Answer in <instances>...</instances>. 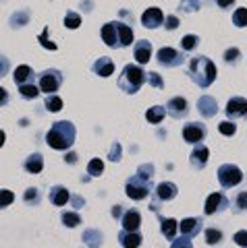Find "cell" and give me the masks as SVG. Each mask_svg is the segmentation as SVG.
I'll return each instance as SVG.
<instances>
[{
    "label": "cell",
    "instance_id": "obj_1",
    "mask_svg": "<svg viewBox=\"0 0 247 248\" xmlns=\"http://www.w3.org/2000/svg\"><path fill=\"white\" fill-rule=\"evenodd\" d=\"M46 143H48L52 149H58V151L69 149V147L75 143V126H73V122H69V120L54 122L50 126V130L46 133Z\"/></svg>",
    "mask_w": 247,
    "mask_h": 248
},
{
    "label": "cell",
    "instance_id": "obj_2",
    "mask_svg": "<svg viewBox=\"0 0 247 248\" xmlns=\"http://www.w3.org/2000/svg\"><path fill=\"white\" fill-rule=\"evenodd\" d=\"M189 75H191V79H194L195 85H199V87L206 89L216 81L218 71H216V64L210 58L195 56V58H191V62H189Z\"/></svg>",
    "mask_w": 247,
    "mask_h": 248
},
{
    "label": "cell",
    "instance_id": "obj_3",
    "mask_svg": "<svg viewBox=\"0 0 247 248\" xmlns=\"http://www.w3.org/2000/svg\"><path fill=\"white\" fill-rule=\"evenodd\" d=\"M145 81V73L141 71V66L137 64H127L123 68V75L119 79V87L125 91V93H137L140 87Z\"/></svg>",
    "mask_w": 247,
    "mask_h": 248
},
{
    "label": "cell",
    "instance_id": "obj_4",
    "mask_svg": "<svg viewBox=\"0 0 247 248\" xmlns=\"http://www.w3.org/2000/svg\"><path fill=\"white\" fill-rule=\"evenodd\" d=\"M125 190H127V197L129 199H133V201H141L150 195V190H152V180H145V178L141 176H133V178H129L127 180V186H125Z\"/></svg>",
    "mask_w": 247,
    "mask_h": 248
},
{
    "label": "cell",
    "instance_id": "obj_5",
    "mask_svg": "<svg viewBox=\"0 0 247 248\" xmlns=\"http://www.w3.org/2000/svg\"><path fill=\"white\" fill-rule=\"evenodd\" d=\"M60 83H63V73L56 71V68H48V71L40 73V83H37V87H40V91L52 95L54 91H58Z\"/></svg>",
    "mask_w": 247,
    "mask_h": 248
},
{
    "label": "cell",
    "instance_id": "obj_6",
    "mask_svg": "<svg viewBox=\"0 0 247 248\" xmlns=\"http://www.w3.org/2000/svg\"><path fill=\"white\" fill-rule=\"evenodd\" d=\"M241 180H243V172L237 166L225 164L218 168V182L225 186V188H233V186H237Z\"/></svg>",
    "mask_w": 247,
    "mask_h": 248
},
{
    "label": "cell",
    "instance_id": "obj_7",
    "mask_svg": "<svg viewBox=\"0 0 247 248\" xmlns=\"http://www.w3.org/2000/svg\"><path fill=\"white\" fill-rule=\"evenodd\" d=\"M206 124H199V122H189V124H185L183 126V139L187 143H202L204 139H206Z\"/></svg>",
    "mask_w": 247,
    "mask_h": 248
},
{
    "label": "cell",
    "instance_id": "obj_8",
    "mask_svg": "<svg viewBox=\"0 0 247 248\" xmlns=\"http://www.w3.org/2000/svg\"><path fill=\"white\" fill-rule=\"evenodd\" d=\"M156 58L162 66H179L183 64V54L176 52L175 48H160Z\"/></svg>",
    "mask_w": 247,
    "mask_h": 248
},
{
    "label": "cell",
    "instance_id": "obj_9",
    "mask_svg": "<svg viewBox=\"0 0 247 248\" xmlns=\"http://www.w3.org/2000/svg\"><path fill=\"white\" fill-rule=\"evenodd\" d=\"M227 207H229L227 197L222 195V192H212V195L208 197V201H206L204 211H206V215H214V213H218V211H222V209H227Z\"/></svg>",
    "mask_w": 247,
    "mask_h": 248
},
{
    "label": "cell",
    "instance_id": "obj_10",
    "mask_svg": "<svg viewBox=\"0 0 247 248\" xmlns=\"http://www.w3.org/2000/svg\"><path fill=\"white\" fill-rule=\"evenodd\" d=\"M227 116L229 118H243V116H247V99L245 97H233L229 99L227 104Z\"/></svg>",
    "mask_w": 247,
    "mask_h": 248
},
{
    "label": "cell",
    "instance_id": "obj_11",
    "mask_svg": "<svg viewBox=\"0 0 247 248\" xmlns=\"http://www.w3.org/2000/svg\"><path fill=\"white\" fill-rule=\"evenodd\" d=\"M141 23H143V27H148V29H156L164 23V15H162L160 9L152 6V9H148L141 15Z\"/></svg>",
    "mask_w": 247,
    "mask_h": 248
},
{
    "label": "cell",
    "instance_id": "obj_12",
    "mask_svg": "<svg viewBox=\"0 0 247 248\" xmlns=\"http://www.w3.org/2000/svg\"><path fill=\"white\" fill-rule=\"evenodd\" d=\"M121 223H123V230L137 232V230H140V226H141V215H140V211H137V209H129V211H125V213H123Z\"/></svg>",
    "mask_w": 247,
    "mask_h": 248
},
{
    "label": "cell",
    "instance_id": "obj_13",
    "mask_svg": "<svg viewBox=\"0 0 247 248\" xmlns=\"http://www.w3.org/2000/svg\"><path fill=\"white\" fill-rule=\"evenodd\" d=\"M208 155H210V151H208V147L197 143L195 149L191 151V166H194L195 170H204L206 164H208Z\"/></svg>",
    "mask_w": 247,
    "mask_h": 248
},
{
    "label": "cell",
    "instance_id": "obj_14",
    "mask_svg": "<svg viewBox=\"0 0 247 248\" xmlns=\"http://www.w3.org/2000/svg\"><path fill=\"white\" fill-rule=\"evenodd\" d=\"M197 110H199V114H202L204 118H212V116H216V112H218V106H216L214 97L202 95L197 99Z\"/></svg>",
    "mask_w": 247,
    "mask_h": 248
},
{
    "label": "cell",
    "instance_id": "obj_15",
    "mask_svg": "<svg viewBox=\"0 0 247 248\" xmlns=\"http://www.w3.org/2000/svg\"><path fill=\"white\" fill-rule=\"evenodd\" d=\"M164 110L173 116V118H183V116H187V99L183 97H173L171 102L166 104Z\"/></svg>",
    "mask_w": 247,
    "mask_h": 248
},
{
    "label": "cell",
    "instance_id": "obj_16",
    "mask_svg": "<svg viewBox=\"0 0 247 248\" xmlns=\"http://www.w3.org/2000/svg\"><path fill=\"white\" fill-rule=\"evenodd\" d=\"M179 230H181V236L185 238H194L199 234L202 230V219H195V217H189V219H183L179 223Z\"/></svg>",
    "mask_w": 247,
    "mask_h": 248
},
{
    "label": "cell",
    "instance_id": "obj_17",
    "mask_svg": "<svg viewBox=\"0 0 247 248\" xmlns=\"http://www.w3.org/2000/svg\"><path fill=\"white\" fill-rule=\"evenodd\" d=\"M176 192H179L176 184H173V182H160L156 186V190H154V195H156L158 201H173L176 197Z\"/></svg>",
    "mask_w": 247,
    "mask_h": 248
},
{
    "label": "cell",
    "instance_id": "obj_18",
    "mask_svg": "<svg viewBox=\"0 0 247 248\" xmlns=\"http://www.w3.org/2000/svg\"><path fill=\"white\" fill-rule=\"evenodd\" d=\"M119 242L123 248H140L141 246V236L137 232H127L123 230L119 234Z\"/></svg>",
    "mask_w": 247,
    "mask_h": 248
},
{
    "label": "cell",
    "instance_id": "obj_19",
    "mask_svg": "<svg viewBox=\"0 0 247 248\" xmlns=\"http://www.w3.org/2000/svg\"><path fill=\"white\" fill-rule=\"evenodd\" d=\"M152 58V44L148 40H141L135 44V60L140 62V64H145V62H150Z\"/></svg>",
    "mask_w": 247,
    "mask_h": 248
},
{
    "label": "cell",
    "instance_id": "obj_20",
    "mask_svg": "<svg viewBox=\"0 0 247 248\" xmlns=\"http://www.w3.org/2000/svg\"><path fill=\"white\" fill-rule=\"evenodd\" d=\"M48 199H50L52 205L63 207V205H67V201L71 199V195H69V190L65 188V186H54V188H50Z\"/></svg>",
    "mask_w": 247,
    "mask_h": 248
},
{
    "label": "cell",
    "instance_id": "obj_21",
    "mask_svg": "<svg viewBox=\"0 0 247 248\" xmlns=\"http://www.w3.org/2000/svg\"><path fill=\"white\" fill-rule=\"evenodd\" d=\"M91 68H94V73L100 75V77H110L114 73V62L108 56H102V58H98L94 62V66H91Z\"/></svg>",
    "mask_w": 247,
    "mask_h": 248
},
{
    "label": "cell",
    "instance_id": "obj_22",
    "mask_svg": "<svg viewBox=\"0 0 247 248\" xmlns=\"http://www.w3.org/2000/svg\"><path fill=\"white\" fill-rule=\"evenodd\" d=\"M176 230H179V221L176 219H173V217H160V232L164 238L175 240Z\"/></svg>",
    "mask_w": 247,
    "mask_h": 248
},
{
    "label": "cell",
    "instance_id": "obj_23",
    "mask_svg": "<svg viewBox=\"0 0 247 248\" xmlns=\"http://www.w3.org/2000/svg\"><path fill=\"white\" fill-rule=\"evenodd\" d=\"M117 37H119V48H127L133 44V29L125 23H117Z\"/></svg>",
    "mask_w": 247,
    "mask_h": 248
},
{
    "label": "cell",
    "instance_id": "obj_24",
    "mask_svg": "<svg viewBox=\"0 0 247 248\" xmlns=\"http://www.w3.org/2000/svg\"><path fill=\"white\" fill-rule=\"evenodd\" d=\"M102 40L106 42V46H110V48H117V46H119L117 23H106V25L102 27Z\"/></svg>",
    "mask_w": 247,
    "mask_h": 248
},
{
    "label": "cell",
    "instance_id": "obj_25",
    "mask_svg": "<svg viewBox=\"0 0 247 248\" xmlns=\"http://www.w3.org/2000/svg\"><path fill=\"white\" fill-rule=\"evenodd\" d=\"M13 79H15V83H17V85L34 83V71H32V66H27V64H21V66H17V71H15Z\"/></svg>",
    "mask_w": 247,
    "mask_h": 248
},
{
    "label": "cell",
    "instance_id": "obj_26",
    "mask_svg": "<svg viewBox=\"0 0 247 248\" xmlns=\"http://www.w3.org/2000/svg\"><path fill=\"white\" fill-rule=\"evenodd\" d=\"M25 170L29 174H40L42 170H44V157L40 153H34V155H29V157L25 159Z\"/></svg>",
    "mask_w": 247,
    "mask_h": 248
},
{
    "label": "cell",
    "instance_id": "obj_27",
    "mask_svg": "<svg viewBox=\"0 0 247 248\" xmlns=\"http://www.w3.org/2000/svg\"><path fill=\"white\" fill-rule=\"evenodd\" d=\"M83 240H86L88 246L98 248L100 244H102V234H100L98 230H86V232H83Z\"/></svg>",
    "mask_w": 247,
    "mask_h": 248
},
{
    "label": "cell",
    "instance_id": "obj_28",
    "mask_svg": "<svg viewBox=\"0 0 247 248\" xmlns=\"http://www.w3.org/2000/svg\"><path fill=\"white\" fill-rule=\"evenodd\" d=\"M164 114H166V110L162 106H154V108H150V110L145 112V118H148L152 124H160L162 118H164Z\"/></svg>",
    "mask_w": 247,
    "mask_h": 248
},
{
    "label": "cell",
    "instance_id": "obj_29",
    "mask_svg": "<svg viewBox=\"0 0 247 248\" xmlns=\"http://www.w3.org/2000/svg\"><path fill=\"white\" fill-rule=\"evenodd\" d=\"M19 91H21V97L25 99H35L40 95V87L34 83H25V85H19Z\"/></svg>",
    "mask_w": 247,
    "mask_h": 248
},
{
    "label": "cell",
    "instance_id": "obj_30",
    "mask_svg": "<svg viewBox=\"0 0 247 248\" xmlns=\"http://www.w3.org/2000/svg\"><path fill=\"white\" fill-rule=\"evenodd\" d=\"M46 110H48V112H60V110H63V99H60L56 93L48 95V97H46Z\"/></svg>",
    "mask_w": 247,
    "mask_h": 248
},
{
    "label": "cell",
    "instance_id": "obj_31",
    "mask_svg": "<svg viewBox=\"0 0 247 248\" xmlns=\"http://www.w3.org/2000/svg\"><path fill=\"white\" fill-rule=\"evenodd\" d=\"M63 223L67 228H77L81 223V217L77 213H73V211H65L63 213Z\"/></svg>",
    "mask_w": 247,
    "mask_h": 248
},
{
    "label": "cell",
    "instance_id": "obj_32",
    "mask_svg": "<svg viewBox=\"0 0 247 248\" xmlns=\"http://www.w3.org/2000/svg\"><path fill=\"white\" fill-rule=\"evenodd\" d=\"M65 25L69 27V29H77L81 25V17L77 13H73V11H69L67 15H65Z\"/></svg>",
    "mask_w": 247,
    "mask_h": 248
},
{
    "label": "cell",
    "instance_id": "obj_33",
    "mask_svg": "<svg viewBox=\"0 0 247 248\" xmlns=\"http://www.w3.org/2000/svg\"><path fill=\"white\" fill-rule=\"evenodd\" d=\"M222 240V232L216 230V228H208L206 230V242L208 244H218Z\"/></svg>",
    "mask_w": 247,
    "mask_h": 248
},
{
    "label": "cell",
    "instance_id": "obj_34",
    "mask_svg": "<svg viewBox=\"0 0 247 248\" xmlns=\"http://www.w3.org/2000/svg\"><path fill=\"white\" fill-rule=\"evenodd\" d=\"M199 44V37L197 35H185L183 40H181V46H183V50L185 52H191V50H195V46Z\"/></svg>",
    "mask_w": 247,
    "mask_h": 248
},
{
    "label": "cell",
    "instance_id": "obj_35",
    "mask_svg": "<svg viewBox=\"0 0 247 248\" xmlns=\"http://www.w3.org/2000/svg\"><path fill=\"white\" fill-rule=\"evenodd\" d=\"M102 172H104L102 159H91L89 164H88V174H89V176H100Z\"/></svg>",
    "mask_w": 247,
    "mask_h": 248
},
{
    "label": "cell",
    "instance_id": "obj_36",
    "mask_svg": "<svg viewBox=\"0 0 247 248\" xmlns=\"http://www.w3.org/2000/svg\"><path fill=\"white\" fill-rule=\"evenodd\" d=\"M233 23L237 27H245L247 25V9H237L233 13Z\"/></svg>",
    "mask_w": 247,
    "mask_h": 248
},
{
    "label": "cell",
    "instance_id": "obj_37",
    "mask_svg": "<svg viewBox=\"0 0 247 248\" xmlns=\"http://www.w3.org/2000/svg\"><path fill=\"white\" fill-rule=\"evenodd\" d=\"M218 130H220V133L225 135V137H233V135L237 133V126H235V124L230 122V120H225V122L218 124Z\"/></svg>",
    "mask_w": 247,
    "mask_h": 248
},
{
    "label": "cell",
    "instance_id": "obj_38",
    "mask_svg": "<svg viewBox=\"0 0 247 248\" xmlns=\"http://www.w3.org/2000/svg\"><path fill=\"white\" fill-rule=\"evenodd\" d=\"M145 81H148L152 87H156V89L164 87V81H162V77L158 73H145Z\"/></svg>",
    "mask_w": 247,
    "mask_h": 248
},
{
    "label": "cell",
    "instance_id": "obj_39",
    "mask_svg": "<svg viewBox=\"0 0 247 248\" xmlns=\"http://www.w3.org/2000/svg\"><path fill=\"white\" fill-rule=\"evenodd\" d=\"M13 201H15V195H13L11 190H6V188L0 190V209H2V207H9Z\"/></svg>",
    "mask_w": 247,
    "mask_h": 248
},
{
    "label": "cell",
    "instance_id": "obj_40",
    "mask_svg": "<svg viewBox=\"0 0 247 248\" xmlns=\"http://www.w3.org/2000/svg\"><path fill=\"white\" fill-rule=\"evenodd\" d=\"M23 199H25V203H29V205H37V203H40V192H37V188H27L25 190V197H23Z\"/></svg>",
    "mask_w": 247,
    "mask_h": 248
},
{
    "label": "cell",
    "instance_id": "obj_41",
    "mask_svg": "<svg viewBox=\"0 0 247 248\" xmlns=\"http://www.w3.org/2000/svg\"><path fill=\"white\" fill-rule=\"evenodd\" d=\"M37 40H40V44L44 46L46 50H56V44H54V42H50V40H48V27H46V29L42 31V33H40V37H37Z\"/></svg>",
    "mask_w": 247,
    "mask_h": 248
},
{
    "label": "cell",
    "instance_id": "obj_42",
    "mask_svg": "<svg viewBox=\"0 0 247 248\" xmlns=\"http://www.w3.org/2000/svg\"><path fill=\"white\" fill-rule=\"evenodd\" d=\"M137 176L145 178V180H152V176H154V166H152V164H143V166H140V170H137Z\"/></svg>",
    "mask_w": 247,
    "mask_h": 248
},
{
    "label": "cell",
    "instance_id": "obj_43",
    "mask_svg": "<svg viewBox=\"0 0 247 248\" xmlns=\"http://www.w3.org/2000/svg\"><path fill=\"white\" fill-rule=\"evenodd\" d=\"M171 248H194V244H191V240H189V238H185V236H181L179 240H173V244H171Z\"/></svg>",
    "mask_w": 247,
    "mask_h": 248
},
{
    "label": "cell",
    "instance_id": "obj_44",
    "mask_svg": "<svg viewBox=\"0 0 247 248\" xmlns=\"http://www.w3.org/2000/svg\"><path fill=\"white\" fill-rule=\"evenodd\" d=\"M233 240H235V244H237V246H243V248H247V230L237 232Z\"/></svg>",
    "mask_w": 247,
    "mask_h": 248
},
{
    "label": "cell",
    "instance_id": "obj_45",
    "mask_svg": "<svg viewBox=\"0 0 247 248\" xmlns=\"http://www.w3.org/2000/svg\"><path fill=\"white\" fill-rule=\"evenodd\" d=\"M237 209L239 211H245L247 209V190H243V192H239L237 195Z\"/></svg>",
    "mask_w": 247,
    "mask_h": 248
},
{
    "label": "cell",
    "instance_id": "obj_46",
    "mask_svg": "<svg viewBox=\"0 0 247 248\" xmlns=\"http://www.w3.org/2000/svg\"><path fill=\"white\" fill-rule=\"evenodd\" d=\"M237 58H239V48H229L225 52V60L227 62H235Z\"/></svg>",
    "mask_w": 247,
    "mask_h": 248
},
{
    "label": "cell",
    "instance_id": "obj_47",
    "mask_svg": "<svg viewBox=\"0 0 247 248\" xmlns=\"http://www.w3.org/2000/svg\"><path fill=\"white\" fill-rule=\"evenodd\" d=\"M181 4H183V9H187V11L199 9V0H181Z\"/></svg>",
    "mask_w": 247,
    "mask_h": 248
},
{
    "label": "cell",
    "instance_id": "obj_48",
    "mask_svg": "<svg viewBox=\"0 0 247 248\" xmlns=\"http://www.w3.org/2000/svg\"><path fill=\"white\" fill-rule=\"evenodd\" d=\"M110 159H112V161H119V159H121V145H119V143H114V145L110 147Z\"/></svg>",
    "mask_w": 247,
    "mask_h": 248
},
{
    "label": "cell",
    "instance_id": "obj_49",
    "mask_svg": "<svg viewBox=\"0 0 247 248\" xmlns=\"http://www.w3.org/2000/svg\"><path fill=\"white\" fill-rule=\"evenodd\" d=\"M176 27H179V19H176L175 17V15H171V17H166V29H176Z\"/></svg>",
    "mask_w": 247,
    "mask_h": 248
},
{
    "label": "cell",
    "instance_id": "obj_50",
    "mask_svg": "<svg viewBox=\"0 0 247 248\" xmlns=\"http://www.w3.org/2000/svg\"><path fill=\"white\" fill-rule=\"evenodd\" d=\"M6 73H9V60L4 56H0V77H4Z\"/></svg>",
    "mask_w": 247,
    "mask_h": 248
},
{
    "label": "cell",
    "instance_id": "obj_51",
    "mask_svg": "<svg viewBox=\"0 0 247 248\" xmlns=\"http://www.w3.org/2000/svg\"><path fill=\"white\" fill-rule=\"evenodd\" d=\"M6 102H9V93H6L4 87H0V106H4Z\"/></svg>",
    "mask_w": 247,
    "mask_h": 248
},
{
    "label": "cell",
    "instance_id": "obj_52",
    "mask_svg": "<svg viewBox=\"0 0 247 248\" xmlns=\"http://www.w3.org/2000/svg\"><path fill=\"white\" fill-rule=\"evenodd\" d=\"M216 2H218L220 9H227V6H230V4L235 2V0H216Z\"/></svg>",
    "mask_w": 247,
    "mask_h": 248
},
{
    "label": "cell",
    "instance_id": "obj_53",
    "mask_svg": "<svg viewBox=\"0 0 247 248\" xmlns=\"http://www.w3.org/2000/svg\"><path fill=\"white\" fill-rule=\"evenodd\" d=\"M121 215H123V209H121V205L112 207V217H121Z\"/></svg>",
    "mask_w": 247,
    "mask_h": 248
},
{
    "label": "cell",
    "instance_id": "obj_54",
    "mask_svg": "<svg viewBox=\"0 0 247 248\" xmlns=\"http://www.w3.org/2000/svg\"><path fill=\"white\" fill-rule=\"evenodd\" d=\"M65 159L69 161V164H75V161H77V155H75V153H69V155H67V157H65Z\"/></svg>",
    "mask_w": 247,
    "mask_h": 248
},
{
    "label": "cell",
    "instance_id": "obj_55",
    "mask_svg": "<svg viewBox=\"0 0 247 248\" xmlns=\"http://www.w3.org/2000/svg\"><path fill=\"white\" fill-rule=\"evenodd\" d=\"M4 139H6V135H4V130H0V147L4 145Z\"/></svg>",
    "mask_w": 247,
    "mask_h": 248
},
{
    "label": "cell",
    "instance_id": "obj_56",
    "mask_svg": "<svg viewBox=\"0 0 247 248\" xmlns=\"http://www.w3.org/2000/svg\"><path fill=\"white\" fill-rule=\"evenodd\" d=\"M73 203H75L77 207H79V205H81V199H79V197H73Z\"/></svg>",
    "mask_w": 247,
    "mask_h": 248
}]
</instances>
